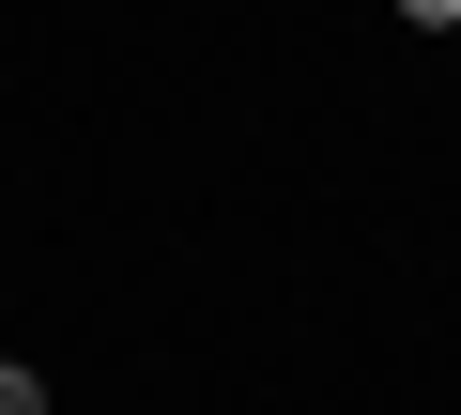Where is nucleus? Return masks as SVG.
Returning a JSON list of instances; mask_svg holds the SVG:
<instances>
[{
    "label": "nucleus",
    "instance_id": "f257e3e1",
    "mask_svg": "<svg viewBox=\"0 0 461 415\" xmlns=\"http://www.w3.org/2000/svg\"><path fill=\"white\" fill-rule=\"evenodd\" d=\"M0 415H47V369H16V354H0Z\"/></svg>",
    "mask_w": 461,
    "mask_h": 415
},
{
    "label": "nucleus",
    "instance_id": "f03ea898",
    "mask_svg": "<svg viewBox=\"0 0 461 415\" xmlns=\"http://www.w3.org/2000/svg\"><path fill=\"white\" fill-rule=\"evenodd\" d=\"M400 16H415V32H461V0H400Z\"/></svg>",
    "mask_w": 461,
    "mask_h": 415
}]
</instances>
